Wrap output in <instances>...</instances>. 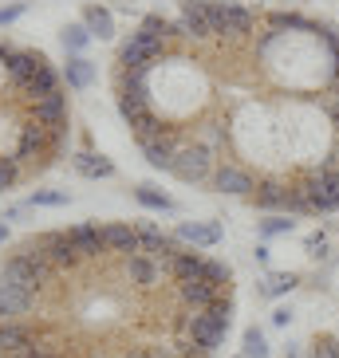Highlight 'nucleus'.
Wrapping results in <instances>:
<instances>
[{"label": "nucleus", "mask_w": 339, "mask_h": 358, "mask_svg": "<svg viewBox=\"0 0 339 358\" xmlns=\"http://www.w3.org/2000/svg\"><path fill=\"white\" fill-rule=\"evenodd\" d=\"M52 275H55V264L48 260V252L32 241V244H24V252H16L4 268H0V284H16V287L40 292L43 284H52Z\"/></svg>", "instance_id": "f257e3e1"}, {"label": "nucleus", "mask_w": 339, "mask_h": 358, "mask_svg": "<svg viewBox=\"0 0 339 358\" xmlns=\"http://www.w3.org/2000/svg\"><path fill=\"white\" fill-rule=\"evenodd\" d=\"M229 315H233L229 299H217L213 307H205V311H198V315H193L190 335H193V343H198V350H202V355H209V350H217V347L225 343Z\"/></svg>", "instance_id": "f03ea898"}, {"label": "nucleus", "mask_w": 339, "mask_h": 358, "mask_svg": "<svg viewBox=\"0 0 339 358\" xmlns=\"http://www.w3.org/2000/svg\"><path fill=\"white\" fill-rule=\"evenodd\" d=\"M162 48H166V36L150 32V28H138V32L123 43L118 59H123V67H127V71H138V67H150V59H158Z\"/></svg>", "instance_id": "7ed1b4c3"}, {"label": "nucleus", "mask_w": 339, "mask_h": 358, "mask_svg": "<svg viewBox=\"0 0 339 358\" xmlns=\"http://www.w3.org/2000/svg\"><path fill=\"white\" fill-rule=\"evenodd\" d=\"M209 20H213V32L221 40H244L253 32L256 16L249 8H241V4H209Z\"/></svg>", "instance_id": "20e7f679"}, {"label": "nucleus", "mask_w": 339, "mask_h": 358, "mask_svg": "<svg viewBox=\"0 0 339 358\" xmlns=\"http://www.w3.org/2000/svg\"><path fill=\"white\" fill-rule=\"evenodd\" d=\"M174 173L181 181H209L213 178V150L205 142H190V146L178 150V158H174Z\"/></svg>", "instance_id": "39448f33"}, {"label": "nucleus", "mask_w": 339, "mask_h": 358, "mask_svg": "<svg viewBox=\"0 0 339 358\" xmlns=\"http://www.w3.org/2000/svg\"><path fill=\"white\" fill-rule=\"evenodd\" d=\"M178 36H190V40H213V20H209V4L205 0H186L181 4V20L174 24Z\"/></svg>", "instance_id": "423d86ee"}, {"label": "nucleus", "mask_w": 339, "mask_h": 358, "mask_svg": "<svg viewBox=\"0 0 339 358\" xmlns=\"http://www.w3.org/2000/svg\"><path fill=\"white\" fill-rule=\"evenodd\" d=\"M123 272H127L130 284L154 287V284H162V275H166V264L154 260L150 252H130V256H123Z\"/></svg>", "instance_id": "0eeeda50"}, {"label": "nucleus", "mask_w": 339, "mask_h": 358, "mask_svg": "<svg viewBox=\"0 0 339 358\" xmlns=\"http://www.w3.org/2000/svg\"><path fill=\"white\" fill-rule=\"evenodd\" d=\"M213 185L221 193H237V197H244V193H256V181L249 169L233 166V162H225V166L213 169Z\"/></svg>", "instance_id": "6e6552de"}, {"label": "nucleus", "mask_w": 339, "mask_h": 358, "mask_svg": "<svg viewBox=\"0 0 339 358\" xmlns=\"http://www.w3.org/2000/svg\"><path fill=\"white\" fill-rule=\"evenodd\" d=\"M142 150H146V162L154 169H174V158H178L181 146L170 130H162V134H154V138H142Z\"/></svg>", "instance_id": "1a4fd4ad"}, {"label": "nucleus", "mask_w": 339, "mask_h": 358, "mask_svg": "<svg viewBox=\"0 0 339 358\" xmlns=\"http://www.w3.org/2000/svg\"><path fill=\"white\" fill-rule=\"evenodd\" d=\"M36 295L32 287H16V284H0V319H16V315H28L36 307Z\"/></svg>", "instance_id": "9d476101"}, {"label": "nucleus", "mask_w": 339, "mask_h": 358, "mask_svg": "<svg viewBox=\"0 0 339 358\" xmlns=\"http://www.w3.org/2000/svg\"><path fill=\"white\" fill-rule=\"evenodd\" d=\"M221 299V287H213L209 280H190V284H178V303L190 307V311H205Z\"/></svg>", "instance_id": "9b49d317"}, {"label": "nucleus", "mask_w": 339, "mask_h": 358, "mask_svg": "<svg viewBox=\"0 0 339 358\" xmlns=\"http://www.w3.org/2000/svg\"><path fill=\"white\" fill-rule=\"evenodd\" d=\"M67 241H71V248H75L79 260H99V252L106 248V244H103V229H99V224H79V229L67 232Z\"/></svg>", "instance_id": "f8f14e48"}, {"label": "nucleus", "mask_w": 339, "mask_h": 358, "mask_svg": "<svg viewBox=\"0 0 339 358\" xmlns=\"http://www.w3.org/2000/svg\"><path fill=\"white\" fill-rule=\"evenodd\" d=\"M36 244H40L43 252H48V260H52L55 268H75V264H79V256H75L71 241H67V232H43Z\"/></svg>", "instance_id": "ddd939ff"}, {"label": "nucleus", "mask_w": 339, "mask_h": 358, "mask_svg": "<svg viewBox=\"0 0 339 358\" xmlns=\"http://www.w3.org/2000/svg\"><path fill=\"white\" fill-rule=\"evenodd\" d=\"M32 122H40V127H60V122H67V95H48L40 99V103H32Z\"/></svg>", "instance_id": "4468645a"}, {"label": "nucleus", "mask_w": 339, "mask_h": 358, "mask_svg": "<svg viewBox=\"0 0 339 358\" xmlns=\"http://www.w3.org/2000/svg\"><path fill=\"white\" fill-rule=\"evenodd\" d=\"M43 64H48V59H43L40 52H8V75H12V83L24 91V83H28V79H32Z\"/></svg>", "instance_id": "2eb2a0df"}, {"label": "nucleus", "mask_w": 339, "mask_h": 358, "mask_svg": "<svg viewBox=\"0 0 339 358\" xmlns=\"http://www.w3.org/2000/svg\"><path fill=\"white\" fill-rule=\"evenodd\" d=\"M170 275L178 280V284H190V280H202L205 275V256L190 252V248H181L174 260H170Z\"/></svg>", "instance_id": "dca6fc26"}, {"label": "nucleus", "mask_w": 339, "mask_h": 358, "mask_svg": "<svg viewBox=\"0 0 339 358\" xmlns=\"http://www.w3.org/2000/svg\"><path fill=\"white\" fill-rule=\"evenodd\" d=\"M103 244L111 248V252L130 256V252H138V232L130 229V224H106V229H103Z\"/></svg>", "instance_id": "f3484780"}, {"label": "nucleus", "mask_w": 339, "mask_h": 358, "mask_svg": "<svg viewBox=\"0 0 339 358\" xmlns=\"http://www.w3.org/2000/svg\"><path fill=\"white\" fill-rule=\"evenodd\" d=\"M32 347V331L12 319H0V355H12V350H24Z\"/></svg>", "instance_id": "a211bd4d"}, {"label": "nucleus", "mask_w": 339, "mask_h": 358, "mask_svg": "<svg viewBox=\"0 0 339 358\" xmlns=\"http://www.w3.org/2000/svg\"><path fill=\"white\" fill-rule=\"evenodd\" d=\"M55 91H60V75H55V71H52V67H48V64H43L40 71H36L32 79L24 83V95L32 99V103H40V99L55 95Z\"/></svg>", "instance_id": "6ab92c4d"}, {"label": "nucleus", "mask_w": 339, "mask_h": 358, "mask_svg": "<svg viewBox=\"0 0 339 358\" xmlns=\"http://www.w3.org/2000/svg\"><path fill=\"white\" fill-rule=\"evenodd\" d=\"M253 201L261 209H288V205H292V189L280 185V181H268V185H256Z\"/></svg>", "instance_id": "aec40b11"}, {"label": "nucleus", "mask_w": 339, "mask_h": 358, "mask_svg": "<svg viewBox=\"0 0 339 358\" xmlns=\"http://www.w3.org/2000/svg\"><path fill=\"white\" fill-rule=\"evenodd\" d=\"M48 146H52V142H48V127L28 122V127L20 130V146H16V154H20V158H32V154H43Z\"/></svg>", "instance_id": "412c9836"}, {"label": "nucleus", "mask_w": 339, "mask_h": 358, "mask_svg": "<svg viewBox=\"0 0 339 358\" xmlns=\"http://www.w3.org/2000/svg\"><path fill=\"white\" fill-rule=\"evenodd\" d=\"M75 169L83 173V178H111L115 173V166H111V158H103V154H91V150H83V154H75Z\"/></svg>", "instance_id": "4be33fe9"}, {"label": "nucleus", "mask_w": 339, "mask_h": 358, "mask_svg": "<svg viewBox=\"0 0 339 358\" xmlns=\"http://www.w3.org/2000/svg\"><path fill=\"white\" fill-rule=\"evenodd\" d=\"M64 75H67V87H71V91H83V87H91V79H95V67H91V59H83V55H71Z\"/></svg>", "instance_id": "5701e85b"}, {"label": "nucleus", "mask_w": 339, "mask_h": 358, "mask_svg": "<svg viewBox=\"0 0 339 358\" xmlns=\"http://www.w3.org/2000/svg\"><path fill=\"white\" fill-rule=\"evenodd\" d=\"M178 236L181 241H190V244H217L221 241V229L217 224H178Z\"/></svg>", "instance_id": "b1692460"}, {"label": "nucleus", "mask_w": 339, "mask_h": 358, "mask_svg": "<svg viewBox=\"0 0 339 358\" xmlns=\"http://www.w3.org/2000/svg\"><path fill=\"white\" fill-rule=\"evenodd\" d=\"M83 24H87V32H91V36H103V40L115 32V20H111V12L99 8V4H91V8L83 12Z\"/></svg>", "instance_id": "393cba45"}, {"label": "nucleus", "mask_w": 339, "mask_h": 358, "mask_svg": "<svg viewBox=\"0 0 339 358\" xmlns=\"http://www.w3.org/2000/svg\"><path fill=\"white\" fill-rule=\"evenodd\" d=\"M138 201H142L146 209H158V213H170V209H174V201H170L166 193H158L154 185H138Z\"/></svg>", "instance_id": "a878e982"}, {"label": "nucleus", "mask_w": 339, "mask_h": 358, "mask_svg": "<svg viewBox=\"0 0 339 358\" xmlns=\"http://www.w3.org/2000/svg\"><path fill=\"white\" fill-rule=\"evenodd\" d=\"M202 280H209L213 287H229V280H233V268L221 260H205V275Z\"/></svg>", "instance_id": "bb28decb"}, {"label": "nucleus", "mask_w": 339, "mask_h": 358, "mask_svg": "<svg viewBox=\"0 0 339 358\" xmlns=\"http://www.w3.org/2000/svg\"><path fill=\"white\" fill-rule=\"evenodd\" d=\"M87 40H91L87 24H67V28H64V48H67V52H83Z\"/></svg>", "instance_id": "cd10ccee"}, {"label": "nucleus", "mask_w": 339, "mask_h": 358, "mask_svg": "<svg viewBox=\"0 0 339 358\" xmlns=\"http://www.w3.org/2000/svg\"><path fill=\"white\" fill-rule=\"evenodd\" d=\"M244 358H268V343H265V335H261L256 327L244 331Z\"/></svg>", "instance_id": "c85d7f7f"}, {"label": "nucleus", "mask_w": 339, "mask_h": 358, "mask_svg": "<svg viewBox=\"0 0 339 358\" xmlns=\"http://www.w3.org/2000/svg\"><path fill=\"white\" fill-rule=\"evenodd\" d=\"M296 287V275L292 272H276L272 280H268V295H284V292H292Z\"/></svg>", "instance_id": "c756f323"}, {"label": "nucleus", "mask_w": 339, "mask_h": 358, "mask_svg": "<svg viewBox=\"0 0 339 358\" xmlns=\"http://www.w3.org/2000/svg\"><path fill=\"white\" fill-rule=\"evenodd\" d=\"M16 178H20V169H16V158H0V189L16 185Z\"/></svg>", "instance_id": "7c9ffc66"}, {"label": "nucleus", "mask_w": 339, "mask_h": 358, "mask_svg": "<svg viewBox=\"0 0 339 358\" xmlns=\"http://www.w3.org/2000/svg\"><path fill=\"white\" fill-rule=\"evenodd\" d=\"M312 358H339V338H319Z\"/></svg>", "instance_id": "2f4dec72"}, {"label": "nucleus", "mask_w": 339, "mask_h": 358, "mask_svg": "<svg viewBox=\"0 0 339 358\" xmlns=\"http://www.w3.org/2000/svg\"><path fill=\"white\" fill-rule=\"evenodd\" d=\"M32 205H67V193H55V189H40L32 197Z\"/></svg>", "instance_id": "473e14b6"}, {"label": "nucleus", "mask_w": 339, "mask_h": 358, "mask_svg": "<svg viewBox=\"0 0 339 358\" xmlns=\"http://www.w3.org/2000/svg\"><path fill=\"white\" fill-rule=\"evenodd\" d=\"M288 229H292V221H284V217H272V221L261 224V232H265V236H276V232H288Z\"/></svg>", "instance_id": "72a5a7b5"}, {"label": "nucleus", "mask_w": 339, "mask_h": 358, "mask_svg": "<svg viewBox=\"0 0 339 358\" xmlns=\"http://www.w3.org/2000/svg\"><path fill=\"white\" fill-rule=\"evenodd\" d=\"M20 4H12V8H0V24H12V20H16V16H20Z\"/></svg>", "instance_id": "f704fd0d"}, {"label": "nucleus", "mask_w": 339, "mask_h": 358, "mask_svg": "<svg viewBox=\"0 0 339 358\" xmlns=\"http://www.w3.org/2000/svg\"><path fill=\"white\" fill-rule=\"evenodd\" d=\"M288 319H292V315H288V307H276V311H272V323H276V327H284Z\"/></svg>", "instance_id": "c9c22d12"}, {"label": "nucleus", "mask_w": 339, "mask_h": 358, "mask_svg": "<svg viewBox=\"0 0 339 358\" xmlns=\"http://www.w3.org/2000/svg\"><path fill=\"white\" fill-rule=\"evenodd\" d=\"M328 115H331V122H335V127H339V95H335V99H331V103H328Z\"/></svg>", "instance_id": "e433bc0d"}, {"label": "nucleus", "mask_w": 339, "mask_h": 358, "mask_svg": "<svg viewBox=\"0 0 339 358\" xmlns=\"http://www.w3.org/2000/svg\"><path fill=\"white\" fill-rule=\"evenodd\" d=\"M307 248H312V252H324V236H319V232H316V236L307 241Z\"/></svg>", "instance_id": "4c0bfd02"}, {"label": "nucleus", "mask_w": 339, "mask_h": 358, "mask_svg": "<svg viewBox=\"0 0 339 358\" xmlns=\"http://www.w3.org/2000/svg\"><path fill=\"white\" fill-rule=\"evenodd\" d=\"M130 358H162V355H154V350H134Z\"/></svg>", "instance_id": "58836bf2"}, {"label": "nucleus", "mask_w": 339, "mask_h": 358, "mask_svg": "<svg viewBox=\"0 0 339 358\" xmlns=\"http://www.w3.org/2000/svg\"><path fill=\"white\" fill-rule=\"evenodd\" d=\"M4 236H8V232H4V224H0V244H4Z\"/></svg>", "instance_id": "ea45409f"}, {"label": "nucleus", "mask_w": 339, "mask_h": 358, "mask_svg": "<svg viewBox=\"0 0 339 358\" xmlns=\"http://www.w3.org/2000/svg\"><path fill=\"white\" fill-rule=\"evenodd\" d=\"M331 166H335V169H339V158H331Z\"/></svg>", "instance_id": "a19ab883"}, {"label": "nucleus", "mask_w": 339, "mask_h": 358, "mask_svg": "<svg viewBox=\"0 0 339 358\" xmlns=\"http://www.w3.org/2000/svg\"><path fill=\"white\" fill-rule=\"evenodd\" d=\"M91 358H111V355H91Z\"/></svg>", "instance_id": "79ce46f5"}, {"label": "nucleus", "mask_w": 339, "mask_h": 358, "mask_svg": "<svg viewBox=\"0 0 339 358\" xmlns=\"http://www.w3.org/2000/svg\"><path fill=\"white\" fill-rule=\"evenodd\" d=\"M36 358H52V355H36Z\"/></svg>", "instance_id": "37998d69"}, {"label": "nucleus", "mask_w": 339, "mask_h": 358, "mask_svg": "<svg viewBox=\"0 0 339 358\" xmlns=\"http://www.w3.org/2000/svg\"><path fill=\"white\" fill-rule=\"evenodd\" d=\"M288 358H292V355H288Z\"/></svg>", "instance_id": "c03bdc74"}]
</instances>
